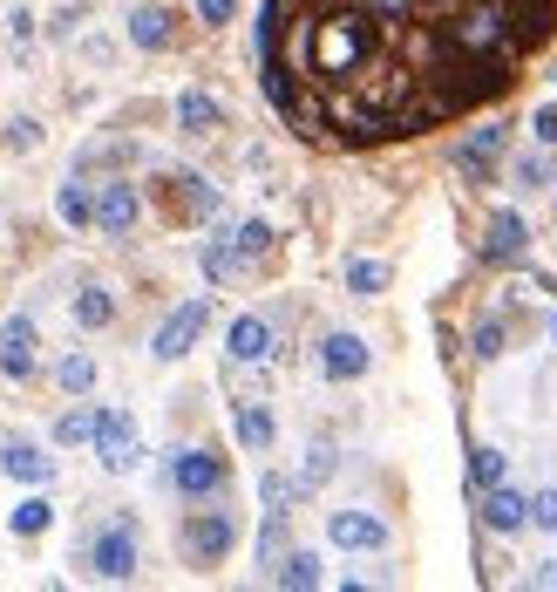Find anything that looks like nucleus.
<instances>
[{
  "label": "nucleus",
  "instance_id": "3",
  "mask_svg": "<svg viewBox=\"0 0 557 592\" xmlns=\"http://www.w3.org/2000/svg\"><path fill=\"white\" fill-rule=\"evenodd\" d=\"M177 538H184V551H190L197 566H218L225 551L238 545V525L225 518V510H197V518H184V531H177Z\"/></svg>",
  "mask_w": 557,
  "mask_h": 592
},
{
  "label": "nucleus",
  "instance_id": "9",
  "mask_svg": "<svg viewBox=\"0 0 557 592\" xmlns=\"http://www.w3.org/2000/svg\"><path fill=\"white\" fill-rule=\"evenodd\" d=\"M496 150H503V123H483V130H469V143L456 150V171L469 184H490V164H496Z\"/></svg>",
  "mask_w": 557,
  "mask_h": 592
},
{
  "label": "nucleus",
  "instance_id": "37",
  "mask_svg": "<svg viewBox=\"0 0 557 592\" xmlns=\"http://www.w3.org/2000/svg\"><path fill=\"white\" fill-rule=\"evenodd\" d=\"M537 585H557V566H537Z\"/></svg>",
  "mask_w": 557,
  "mask_h": 592
},
{
  "label": "nucleus",
  "instance_id": "27",
  "mask_svg": "<svg viewBox=\"0 0 557 592\" xmlns=\"http://www.w3.org/2000/svg\"><path fill=\"white\" fill-rule=\"evenodd\" d=\"M55 437H62V443H96V409H68V416L55 422Z\"/></svg>",
  "mask_w": 557,
  "mask_h": 592
},
{
  "label": "nucleus",
  "instance_id": "32",
  "mask_svg": "<svg viewBox=\"0 0 557 592\" xmlns=\"http://www.w3.org/2000/svg\"><path fill=\"white\" fill-rule=\"evenodd\" d=\"M8 143H14V150H34V143H42V123H28V116H14V123H8Z\"/></svg>",
  "mask_w": 557,
  "mask_h": 592
},
{
  "label": "nucleus",
  "instance_id": "11",
  "mask_svg": "<svg viewBox=\"0 0 557 592\" xmlns=\"http://www.w3.org/2000/svg\"><path fill=\"white\" fill-rule=\"evenodd\" d=\"M524 246H531L524 218H516V212H496V218H490V239H483V259H490V266H510V259H524Z\"/></svg>",
  "mask_w": 557,
  "mask_h": 592
},
{
  "label": "nucleus",
  "instance_id": "19",
  "mask_svg": "<svg viewBox=\"0 0 557 592\" xmlns=\"http://www.w3.org/2000/svg\"><path fill=\"white\" fill-rule=\"evenodd\" d=\"M116 321V300L102 293V287H83L75 293V327H109Z\"/></svg>",
  "mask_w": 557,
  "mask_h": 592
},
{
  "label": "nucleus",
  "instance_id": "30",
  "mask_svg": "<svg viewBox=\"0 0 557 592\" xmlns=\"http://www.w3.org/2000/svg\"><path fill=\"white\" fill-rule=\"evenodd\" d=\"M531 525L537 531H557V491H537L531 497Z\"/></svg>",
  "mask_w": 557,
  "mask_h": 592
},
{
  "label": "nucleus",
  "instance_id": "20",
  "mask_svg": "<svg viewBox=\"0 0 557 592\" xmlns=\"http://www.w3.org/2000/svg\"><path fill=\"white\" fill-rule=\"evenodd\" d=\"M286 592H306V585H320V559L313 551H293V559H278V572H272Z\"/></svg>",
  "mask_w": 557,
  "mask_h": 592
},
{
  "label": "nucleus",
  "instance_id": "4",
  "mask_svg": "<svg viewBox=\"0 0 557 592\" xmlns=\"http://www.w3.org/2000/svg\"><path fill=\"white\" fill-rule=\"evenodd\" d=\"M225 477H231V470H225L218 450H177V456H171V484H177L184 497H218Z\"/></svg>",
  "mask_w": 557,
  "mask_h": 592
},
{
  "label": "nucleus",
  "instance_id": "1",
  "mask_svg": "<svg viewBox=\"0 0 557 592\" xmlns=\"http://www.w3.org/2000/svg\"><path fill=\"white\" fill-rule=\"evenodd\" d=\"M557 28V0H265L259 75L286 123L374 150L496 103Z\"/></svg>",
  "mask_w": 557,
  "mask_h": 592
},
{
  "label": "nucleus",
  "instance_id": "15",
  "mask_svg": "<svg viewBox=\"0 0 557 592\" xmlns=\"http://www.w3.org/2000/svg\"><path fill=\"white\" fill-rule=\"evenodd\" d=\"M0 470H8L14 484H48L55 477V456H42L34 443H8V450H0Z\"/></svg>",
  "mask_w": 557,
  "mask_h": 592
},
{
  "label": "nucleus",
  "instance_id": "28",
  "mask_svg": "<svg viewBox=\"0 0 557 592\" xmlns=\"http://www.w3.org/2000/svg\"><path fill=\"white\" fill-rule=\"evenodd\" d=\"M231 246H238V252H245V259H259V252L272 246V225H259V218H245V225H238V232H231Z\"/></svg>",
  "mask_w": 557,
  "mask_h": 592
},
{
  "label": "nucleus",
  "instance_id": "33",
  "mask_svg": "<svg viewBox=\"0 0 557 592\" xmlns=\"http://www.w3.org/2000/svg\"><path fill=\"white\" fill-rule=\"evenodd\" d=\"M516 177H524V184H550V157H524V164H516Z\"/></svg>",
  "mask_w": 557,
  "mask_h": 592
},
{
  "label": "nucleus",
  "instance_id": "29",
  "mask_svg": "<svg viewBox=\"0 0 557 592\" xmlns=\"http://www.w3.org/2000/svg\"><path fill=\"white\" fill-rule=\"evenodd\" d=\"M469 347H476V362H496V354H503V327H496V321H483Z\"/></svg>",
  "mask_w": 557,
  "mask_h": 592
},
{
  "label": "nucleus",
  "instance_id": "24",
  "mask_svg": "<svg viewBox=\"0 0 557 592\" xmlns=\"http://www.w3.org/2000/svg\"><path fill=\"white\" fill-rule=\"evenodd\" d=\"M469 484H476V491L503 484V450H490V443H483V450H469Z\"/></svg>",
  "mask_w": 557,
  "mask_h": 592
},
{
  "label": "nucleus",
  "instance_id": "26",
  "mask_svg": "<svg viewBox=\"0 0 557 592\" xmlns=\"http://www.w3.org/2000/svg\"><path fill=\"white\" fill-rule=\"evenodd\" d=\"M347 287H353V293H381V287H387V266H381V259H353V266H347Z\"/></svg>",
  "mask_w": 557,
  "mask_h": 592
},
{
  "label": "nucleus",
  "instance_id": "13",
  "mask_svg": "<svg viewBox=\"0 0 557 592\" xmlns=\"http://www.w3.org/2000/svg\"><path fill=\"white\" fill-rule=\"evenodd\" d=\"M483 525H490V531H524V525H531V504L516 497V491H503V484H490V491H483Z\"/></svg>",
  "mask_w": 557,
  "mask_h": 592
},
{
  "label": "nucleus",
  "instance_id": "31",
  "mask_svg": "<svg viewBox=\"0 0 557 592\" xmlns=\"http://www.w3.org/2000/svg\"><path fill=\"white\" fill-rule=\"evenodd\" d=\"M327 477H334V450L313 443V456H306V484H327Z\"/></svg>",
  "mask_w": 557,
  "mask_h": 592
},
{
  "label": "nucleus",
  "instance_id": "14",
  "mask_svg": "<svg viewBox=\"0 0 557 592\" xmlns=\"http://www.w3.org/2000/svg\"><path fill=\"white\" fill-rule=\"evenodd\" d=\"M96 225H102V232H116V239H123V232L136 225V184H109V191L96 197Z\"/></svg>",
  "mask_w": 557,
  "mask_h": 592
},
{
  "label": "nucleus",
  "instance_id": "7",
  "mask_svg": "<svg viewBox=\"0 0 557 592\" xmlns=\"http://www.w3.org/2000/svg\"><path fill=\"white\" fill-rule=\"evenodd\" d=\"M327 538H334L340 551H381V545H387V525L368 518V510H334V518H327Z\"/></svg>",
  "mask_w": 557,
  "mask_h": 592
},
{
  "label": "nucleus",
  "instance_id": "18",
  "mask_svg": "<svg viewBox=\"0 0 557 592\" xmlns=\"http://www.w3.org/2000/svg\"><path fill=\"white\" fill-rule=\"evenodd\" d=\"M48 525H55V504H48V497H21V504H14V518H8L14 538H42Z\"/></svg>",
  "mask_w": 557,
  "mask_h": 592
},
{
  "label": "nucleus",
  "instance_id": "10",
  "mask_svg": "<svg viewBox=\"0 0 557 592\" xmlns=\"http://www.w3.org/2000/svg\"><path fill=\"white\" fill-rule=\"evenodd\" d=\"M320 368H327V381L368 375V341H361V334H327V341H320Z\"/></svg>",
  "mask_w": 557,
  "mask_h": 592
},
{
  "label": "nucleus",
  "instance_id": "2",
  "mask_svg": "<svg viewBox=\"0 0 557 592\" xmlns=\"http://www.w3.org/2000/svg\"><path fill=\"white\" fill-rule=\"evenodd\" d=\"M83 559H89L96 579H136V525L109 518L96 538H83Z\"/></svg>",
  "mask_w": 557,
  "mask_h": 592
},
{
  "label": "nucleus",
  "instance_id": "17",
  "mask_svg": "<svg viewBox=\"0 0 557 592\" xmlns=\"http://www.w3.org/2000/svg\"><path fill=\"white\" fill-rule=\"evenodd\" d=\"M130 42L136 49H171V14L164 8H136L130 14Z\"/></svg>",
  "mask_w": 557,
  "mask_h": 592
},
{
  "label": "nucleus",
  "instance_id": "38",
  "mask_svg": "<svg viewBox=\"0 0 557 592\" xmlns=\"http://www.w3.org/2000/svg\"><path fill=\"white\" fill-rule=\"evenodd\" d=\"M550 334H557V321H550Z\"/></svg>",
  "mask_w": 557,
  "mask_h": 592
},
{
  "label": "nucleus",
  "instance_id": "12",
  "mask_svg": "<svg viewBox=\"0 0 557 592\" xmlns=\"http://www.w3.org/2000/svg\"><path fill=\"white\" fill-rule=\"evenodd\" d=\"M225 347H231V362H265V354H272V327L259 321V313H238Z\"/></svg>",
  "mask_w": 557,
  "mask_h": 592
},
{
  "label": "nucleus",
  "instance_id": "25",
  "mask_svg": "<svg viewBox=\"0 0 557 592\" xmlns=\"http://www.w3.org/2000/svg\"><path fill=\"white\" fill-rule=\"evenodd\" d=\"M55 375H62V388H68V395H89V388H96V362H89V354H68V362H62Z\"/></svg>",
  "mask_w": 557,
  "mask_h": 592
},
{
  "label": "nucleus",
  "instance_id": "21",
  "mask_svg": "<svg viewBox=\"0 0 557 592\" xmlns=\"http://www.w3.org/2000/svg\"><path fill=\"white\" fill-rule=\"evenodd\" d=\"M231 429H238V443H245V450H272V416L265 409H238Z\"/></svg>",
  "mask_w": 557,
  "mask_h": 592
},
{
  "label": "nucleus",
  "instance_id": "35",
  "mask_svg": "<svg viewBox=\"0 0 557 592\" xmlns=\"http://www.w3.org/2000/svg\"><path fill=\"white\" fill-rule=\"evenodd\" d=\"M531 130H537V143H557V103H544V109L531 116Z\"/></svg>",
  "mask_w": 557,
  "mask_h": 592
},
{
  "label": "nucleus",
  "instance_id": "6",
  "mask_svg": "<svg viewBox=\"0 0 557 592\" xmlns=\"http://www.w3.org/2000/svg\"><path fill=\"white\" fill-rule=\"evenodd\" d=\"M205 321H211V306H205V300H184V306L171 313V321L156 327L150 354H156V362H184V354H190V341L205 334Z\"/></svg>",
  "mask_w": 557,
  "mask_h": 592
},
{
  "label": "nucleus",
  "instance_id": "36",
  "mask_svg": "<svg viewBox=\"0 0 557 592\" xmlns=\"http://www.w3.org/2000/svg\"><path fill=\"white\" fill-rule=\"evenodd\" d=\"M231 14H238V0H197V21H211V28L231 21Z\"/></svg>",
  "mask_w": 557,
  "mask_h": 592
},
{
  "label": "nucleus",
  "instance_id": "5",
  "mask_svg": "<svg viewBox=\"0 0 557 592\" xmlns=\"http://www.w3.org/2000/svg\"><path fill=\"white\" fill-rule=\"evenodd\" d=\"M96 456L102 470H136L143 450H136V422L123 409H96Z\"/></svg>",
  "mask_w": 557,
  "mask_h": 592
},
{
  "label": "nucleus",
  "instance_id": "8",
  "mask_svg": "<svg viewBox=\"0 0 557 592\" xmlns=\"http://www.w3.org/2000/svg\"><path fill=\"white\" fill-rule=\"evenodd\" d=\"M0 375H8V381L34 375V321H28V313H14V321L0 327Z\"/></svg>",
  "mask_w": 557,
  "mask_h": 592
},
{
  "label": "nucleus",
  "instance_id": "22",
  "mask_svg": "<svg viewBox=\"0 0 557 592\" xmlns=\"http://www.w3.org/2000/svg\"><path fill=\"white\" fill-rule=\"evenodd\" d=\"M171 184H177V205H184V212H197V218L218 212V191H211L205 177H171Z\"/></svg>",
  "mask_w": 557,
  "mask_h": 592
},
{
  "label": "nucleus",
  "instance_id": "34",
  "mask_svg": "<svg viewBox=\"0 0 557 592\" xmlns=\"http://www.w3.org/2000/svg\"><path fill=\"white\" fill-rule=\"evenodd\" d=\"M259 497H265V510H286L293 484H286V477H265V484H259Z\"/></svg>",
  "mask_w": 557,
  "mask_h": 592
},
{
  "label": "nucleus",
  "instance_id": "16",
  "mask_svg": "<svg viewBox=\"0 0 557 592\" xmlns=\"http://www.w3.org/2000/svg\"><path fill=\"white\" fill-rule=\"evenodd\" d=\"M177 123H184V130H197V137H205V130H218V123H225V109H218L211 96H197V89H184V96H177Z\"/></svg>",
  "mask_w": 557,
  "mask_h": 592
},
{
  "label": "nucleus",
  "instance_id": "23",
  "mask_svg": "<svg viewBox=\"0 0 557 592\" xmlns=\"http://www.w3.org/2000/svg\"><path fill=\"white\" fill-rule=\"evenodd\" d=\"M55 212H62L68 225H89V218H96V197H89V184H62V197H55Z\"/></svg>",
  "mask_w": 557,
  "mask_h": 592
}]
</instances>
